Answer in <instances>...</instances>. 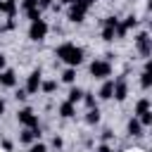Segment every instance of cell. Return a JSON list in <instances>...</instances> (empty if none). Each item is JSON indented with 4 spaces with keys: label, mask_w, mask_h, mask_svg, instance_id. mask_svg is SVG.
<instances>
[{
    "label": "cell",
    "mask_w": 152,
    "mask_h": 152,
    "mask_svg": "<svg viewBox=\"0 0 152 152\" xmlns=\"http://www.w3.org/2000/svg\"><path fill=\"white\" fill-rule=\"evenodd\" d=\"M126 128H128V135H142V126H140V121H138L135 116L128 121V126H126Z\"/></svg>",
    "instance_id": "5bb4252c"
},
{
    "label": "cell",
    "mask_w": 152,
    "mask_h": 152,
    "mask_svg": "<svg viewBox=\"0 0 152 152\" xmlns=\"http://www.w3.org/2000/svg\"><path fill=\"white\" fill-rule=\"evenodd\" d=\"M66 100H69L71 104L81 102V100H83V90H81V88H71V90H69V97H66Z\"/></svg>",
    "instance_id": "2e32d148"
},
{
    "label": "cell",
    "mask_w": 152,
    "mask_h": 152,
    "mask_svg": "<svg viewBox=\"0 0 152 152\" xmlns=\"http://www.w3.org/2000/svg\"><path fill=\"white\" fill-rule=\"evenodd\" d=\"M0 14H7V19H14V14H17V0H2L0 2Z\"/></svg>",
    "instance_id": "8fae6325"
},
{
    "label": "cell",
    "mask_w": 152,
    "mask_h": 152,
    "mask_svg": "<svg viewBox=\"0 0 152 152\" xmlns=\"http://www.w3.org/2000/svg\"><path fill=\"white\" fill-rule=\"evenodd\" d=\"M112 97H114V100H119V102H124V100L128 97V83H126V78H124V76H119V78L114 81Z\"/></svg>",
    "instance_id": "5b68a950"
},
{
    "label": "cell",
    "mask_w": 152,
    "mask_h": 152,
    "mask_svg": "<svg viewBox=\"0 0 152 152\" xmlns=\"http://www.w3.org/2000/svg\"><path fill=\"white\" fill-rule=\"evenodd\" d=\"M114 28H116V26H107V24H102V40H107V43H112V40L116 38V33H114Z\"/></svg>",
    "instance_id": "9a60e30c"
},
{
    "label": "cell",
    "mask_w": 152,
    "mask_h": 152,
    "mask_svg": "<svg viewBox=\"0 0 152 152\" xmlns=\"http://www.w3.org/2000/svg\"><path fill=\"white\" fill-rule=\"evenodd\" d=\"M121 24H124V26H126V28H133V26H135V24H138V19H135V17H133V14H131V17H128V19H126V21H121Z\"/></svg>",
    "instance_id": "4316f807"
},
{
    "label": "cell",
    "mask_w": 152,
    "mask_h": 152,
    "mask_svg": "<svg viewBox=\"0 0 152 152\" xmlns=\"http://www.w3.org/2000/svg\"><path fill=\"white\" fill-rule=\"evenodd\" d=\"M55 55H57V59L66 62L69 66H78V64L83 62V48H78V45H74V43H62V45L55 50Z\"/></svg>",
    "instance_id": "6da1fadb"
},
{
    "label": "cell",
    "mask_w": 152,
    "mask_h": 152,
    "mask_svg": "<svg viewBox=\"0 0 152 152\" xmlns=\"http://www.w3.org/2000/svg\"><path fill=\"white\" fill-rule=\"evenodd\" d=\"M14 97H17V100H26V97H28V93H26L24 88H19V90L14 93Z\"/></svg>",
    "instance_id": "f1b7e54d"
},
{
    "label": "cell",
    "mask_w": 152,
    "mask_h": 152,
    "mask_svg": "<svg viewBox=\"0 0 152 152\" xmlns=\"http://www.w3.org/2000/svg\"><path fill=\"white\" fill-rule=\"evenodd\" d=\"M86 12H88V7L78 0V2H74L71 5V10H69V21H74V24H81L83 21V17H86Z\"/></svg>",
    "instance_id": "52a82bcc"
},
{
    "label": "cell",
    "mask_w": 152,
    "mask_h": 152,
    "mask_svg": "<svg viewBox=\"0 0 152 152\" xmlns=\"http://www.w3.org/2000/svg\"><path fill=\"white\" fill-rule=\"evenodd\" d=\"M81 2H83V5H86V7H93V5H95V2H97V0H81Z\"/></svg>",
    "instance_id": "d6a6232c"
},
{
    "label": "cell",
    "mask_w": 152,
    "mask_h": 152,
    "mask_svg": "<svg viewBox=\"0 0 152 152\" xmlns=\"http://www.w3.org/2000/svg\"><path fill=\"white\" fill-rule=\"evenodd\" d=\"M48 36V24H45V19H36V21H31V28H28V38L31 40H43Z\"/></svg>",
    "instance_id": "277c9868"
},
{
    "label": "cell",
    "mask_w": 152,
    "mask_h": 152,
    "mask_svg": "<svg viewBox=\"0 0 152 152\" xmlns=\"http://www.w3.org/2000/svg\"><path fill=\"white\" fill-rule=\"evenodd\" d=\"M19 124H21L24 128H36V126H38V116L33 114V109L24 107V109L19 112Z\"/></svg>",
    "instance_id": "8992f818"
},
{
    "label": "cell",
    "mask_w": 152,
    "mask_h": 152,
    "mask_svg": "<svg viewBox=\"0 0 152 152\" xmlns=\"http://www.w3.org/2000/svg\"><path fill=\"white\" fill-rule=\"evenodd\" d=\"M33 7H38V0H24V2H21V10H24V12H28V10H33Z\"/></svg>",
    "instance_id": "484cf974"
},
{
    "label": "cell",
    "mask_w": 152,
    "mask_h": 152,
    "mask_svg": "<svg viewBox=\"0 0 152 152\" xmlns=\"http://www.w3.org/2000/svg\"><path fill=\"white\" fill-rule=\"evenodd\" d=\"M102 24H107V26H116V24H119V19H116V17H107Z\"/></svg>",
    "instance_id": "f546056e"
},
{
    "label": "cell",
    "mask_w": 152,
    "mask_h": 152,
    "mask_svg": "<svg viewBox=\"0 0 152 152\" xmlns=\"http://www.w3.org/2000/svg\"><path fill=\"white\" fill-rule=\"evenodd\" d=\"M55 88H57L55 81H40V90L43 93H55Z\"/></svg>",
    "instance_id": "7402d4cb"
},
{
    "label": "cell",
    "mask_w": 152,
    "mask_h": 152,
    "mask_svg": "<svg viewBox=\"0 0 152 152\" xmlns=\"http://www.w3.org/2000/svg\"><path fill=\"white\" fill-rule=\"evenodd\" d=\"M55 2L52 0H38V10H48V7H52Z\"/></svg>",
    "instance_id": "83f0119b"
},
{
    "label": "cell",
    "mask_w": 152,
    "mask_h": 152,
    "mask_svg": "<svg viewBox=\"0 0 152 152\" xmlns=\"http://www.w3.org/2000/svg\"><path fill=\"white\" fill-rule=\"evenodd\" d=\"M147 109H150V100H147V97H142V100H138V104H135V114L140 116V114H145Z\"/></svg>",
    "instance_id": "ffe728a7"
},
{
    "label": "cell",
    "mask_w": 152,
    "mask_h": 152,
    "mask_svg": "<svg viewBox=\"0 0 152 152\" xmlns=\"http://www.w3.org/2000/svg\"><path fill=\"white\" fill-rule=\"evenodd\" d=\"M62 81H64V83H74V81H76V69H74V66L64 69V71H62Z\"/></svg>",
    "instance_id": "ac0fdd59"
},
{
    "label": "cell",
    "mask_w": 152,
    "mask_h": 152,
    "mask_svg": "<svg viewBox=\"0 0 152 152\" xmlns=\"http://www.w3.org/2000/svg\"><path fill=\"white\" fill-rule=\"evenodd\" d=\"M97 152H112V150H109V145H100V147H97Z\"/></svg>",
    "instance_id": "1f68e13d"
},
{
    "label": "cell",
    "mask_w": 152,
    "mask_h": 152,
    "mask_svg": "<svg viewBox=\"0 0 152 152\" xmlns=\"http://www.w3.org/2000/svg\"><path fill=\"white\" fill-rule=\"evenodd\" d=\"M2 112H5V100L0 97V114H2Z\"/></svg>",
    "instance_id": "e575fe53"
},
{
    "label": "cell",
    "mask_w": 152,
    "mask_h": 152,
    "mask_svg": "<svg viewBox=\"0 0 152 152\" xmlns=\"http://www.w3.org/2000/svg\"><path fill=\"white\" fill-rule=\"evenodd\" d=\"M28 152H48V147H45L43 142H38V140H36V142H31V147H28Z\"/></svg>",
    "instance_id": "cb8c5ba5"
},
{
    "label": "cell",
    "mask_w": 152,
    "mask_h": 152,
    "mask_svg": "<svg viewBox=\"0 0 152 152\" xmlns=\"http://www.w3.org/2000/svg\"><path fill=\"white\" fill-rule=\"evenodd\" d=\"M74 2H78V0H69V5H74Z\"/></svg>",
    "instance_id": "d590c367"
},
{
    "label": "cell",
    "mask_w": 152,
    "mask_h": 152,
    "mask_svg": "<svg viewBox=\"0 0 152 152\" xmlns=\"http://www.w3.org/2000/svg\"><path fill=\"white\" fill-rule=\"evenodd\" d=\"M135 48H138V52H140L145 59L152 55V38H150L147 31H140V33L135 36Z\"/></svg>",
    "instance_id": "7a4b0ae2"
},
{
    "label": "cell",
    "mask_w": 152,
    "mask_h": 152,
    "mask_svg": "<svg viewBox=\"0 0 152 152\" xmlns=\"http://www.w3.org/2000/svg\"><path fill=\"white\" fill-rule=\"evenodd\" d=\"M74 114H76V104H71L69 100L59 104V116H64V119H71Z\"/></svg>",
    "instance_id": "7c38bea8"
},
{
    "label": "cell",
    "mask_w": 152,
    "mask_h": 152,
    "mask_svg": "<svg viewBox=\"0 0 152 152\" xmlns=\"http://www.w3.org/2000/svg\"><path fill=\"white\" fill-rule=\"evenodd\" d=\"M5 64H7V59H5V55L0 52V69H5Z\"/></svg>",
    "instance_id": "836d02e7"
},
{
    "label": "cell",
    "mask_w": 152,
    "mask_h": 152,
    "mask_svg": "<svg viewBox=\"0 0 152 152\" xmlns=\"http://www.w3.org/2000/svg\"><path fill=\"white\" fill-rule=\"evenodd\" d=\"M26 17H28V21H36V19H40V10H38V7H33V10H28V12H26Z\"/></svg>",
    "instance_id": "d4e9b609"
},
{
    "label": "cell",
    "mask_w": 152,
    "mask_h": 152,
    "mask_svg": "<svg viewBox=\"0 0 152 152\" xmlns=\"http://www.w3.org/2000/svg\"><path fill=\"white\" fill-rule=\"evenodd\" d=\"M83 102H86V107H88V109L97 107V100H95V95H93V93H83Z\"/></svg>",
    "instance_id": "44dd1931"
},
{
    "label": "cell",
    "mask_w": 152,
    "mask_h": 152,
    "mask_svg": "<svg viewBox=\"0 0 152 152\" xmlns=\"http://www.w3.org/2000/svg\"><path fill=\"white\" fill-rule=\"evenodd\" d=\"M90 76L93 78H107V76H112V64L107 59H95L90 64Z\"/></svg>",
    "instance_id": "3957f363"
},
{
    "label": "cell",
    "mask_w": 152,
    "mask_h": 152,
    "mask_svg": "<svg viewBox=\"0 0 152 152\" xmlns=\"http://www.w3.org/2000/svg\"><path fill=\"white\" fill-rule=\"evenodd\" d=\"M40 138V128L36 126V128H24L21 131V135H19V140L21 142H26V145H31V142H36Z\"/></svg>",
    "instance_id": "30bf717a"
},
{
    "label": "cell",
    "mask_w": 152,
    "mask_h": 152,
    "mask_svg": "<svg viewBox=\"0 0 152 152\" xmlns=\"http://www.w3.org/2000/svg\"><path fill=\"white\" fill-rule=\"evenodd\" d=\"M138 121H140V126H142V128H147V126L152 124V112L147 109L145 114H140V119H138Z\"/></svg>",
    "instance_id": "603a6c76"
},
{
    "label": "cell",
    "mask_w": 152,
    "mask_h": 152,
    "mask_svg": "<svg viewBox=\"0 0 152 152\" xmlns=\"http://www.w3.org/2000/svg\"><path fill=\"white\" fill-rule=\"evenodd\" d=\"M0 86L2 88H14L17 86V74L12 69H0Z\"/></svg>",
    "instance_id": "9c48e42d"
},
{
    "label": "cell",
    "mask_w": 152,
    "mask_h": 152,
    "mask_svg": "<svg viewBox=\"0 0 152 152\" xmlns=\"http://www.w3.org/2000/svg\"><path fill=\"white\" fill-rule=\"evenodd\" d=\"M140 86H142L145 90H147V88L152 86V71H147V69H145V71L140 74Z\"/></svg>",
    "instance_id": "d6986e66"
},
{
    "label": "cell",
    "mask_w": 152,
    "mask_h": 152,
    "mask_svg": "<svg viewBox=\"0 0 152 152\" xmlns=\"http://www.w3.org/2000/svg\"><path fill=\"white\" fill-rule=\"evenodd\" d=\"M52 145H55V147H57V150H59V147H62V145H64V142H62V138H59V135H55V138H52Z\"/></svg>",
    "instance_id": "4dcf8cb0"
},
{
    "label": "cell",
    "mask_w": 152,
    "mask_h": 152,
    "mask_svg": "<svg viewBox=\"0 0 152 152\" xmlns=\"http://www.w3.org/2000/svg\"><path fill=\"white\" fill-rule=\"evenodd\" d=\"M97 121H100V109H97V107L88 109V114H86V124L93 126V124H97Z\"/></svg>",
    "instance_id": "e0dca14e"
},
{
    "label": "cell",
    "mask_w": 152,
    "mask_h": 152,
    "mask_svg": "<svg viewBox=\"0 0 152 152\" xmlns=\"http://www.w3.org/2000/svg\"><path fill=\"white\" fill-rule=\"evenodd\" d=\"M112 90H114V81H104L97 95H100L102 100H109V97H112Z\"/></svg>",
    "instance_id": "4fadbf2b"
},
{
    "label": "cell",
    "mask_w": 152,
    "mask_h": 152,
    "mask_svg": "<svg viewBox=\"0 0 152 152\" xmlns=\"http://www.w3.org/2000/svg\"><path fill=\"white\" fill-rule=\"evenodd\" d=\"M40 76H43V74H40L38 69L28 74V78H26V88H24L28 95H33V93H38V90H40Z\"/></svg>",
    "instance_id": "ba28073f"
}]
</instances>
